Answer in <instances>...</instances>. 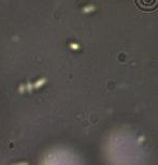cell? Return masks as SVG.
<instances>
[{"label":"cell","mask_w":158,"mask_h":165,"mask_svg":"<svg viewBox=\"0 0 158 165\" xmlns=\"http://www.w3.org/2000/svg\"><path fill=\"white\" fill-rule=\"evenodd\" d=\"M46 82H47V80L45 77H42V78H40V80H36L35 83H32L33 84V89H39V88H41L42 86H44L45 84H46Z\"/></svg>","instance_id":"1"},{"label":"cell","mask_w":158,"mask_h":165,"mask_svg":"<svg viewBox=\"0 0 158 165\" xmlns=\"http://www.w3.org/2000/svg\"><path fill=\"white\" fill-rule=\"evenodd\" d=\"M25 87H26V91L28 92V93H31L33 90V84L31 82H27V84L25 85Z\"/></svg>","instance_id":"2"},{"label":"cell","mask_w":158,"mask_h":165,"mask_svg":"<svg viewBox=\"0 0 158 165\" xmlns=\"http://www.w3.org/2000/svg\"><path fill=\"white\" fill-rule=\"evenodd\" d=\"M25 91H26V87H25L24 84H21V85L19 86V93H24Z\"/></svg>","instance_id":"3"},{"label":"cell","mask_w":158,"mask_h":165,"mask_svg":"<svg viewBox=\"0 0 158 165\" xmlns=\"http://www.w3.org/2000/svg\"><path fill=\"white\" fill-rule=\"evenodd\" d=\"M92 6H85L84 9H83V12H88V11H92Z\"/></svg>","instance_id":"4"},{"label":"cell","mask_w":158,"mask_h":165,"mask_svg":"<svg viewBox=\"0 0 158 165\" xmlns=\"http://www.w3.org/2000/svg\"><path fill=\"white\" fill-rule=\"evenodd\" d=\"M12 165H29V163L28 162H19V163H15Z\"/></svg>","instance_id":"5"},{"label":"cell","mask_w":158,"mask_h":165,"mask_svg":"<svg viewBox=\"0 0 158 165\" xmlns=\"http://www.w3.org/2000/svg\"><path fill=\"white\" fill-rule=\"evenodd\" d=\"M70 47H71V48H73V49H76V48H79V45L73 44V43H72V44L70 45Z\"/></svg>","instance_id":"6"}]
</instances>
